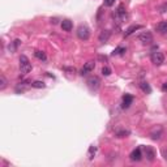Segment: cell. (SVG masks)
<instances>
[{
  "mask_svg": "<svg viewBox=\"0 0 167 167\" xmlns=\"http://www.w3.org/2000/svg\"><path fill=\"white\" fill-rule=\"evenodd\" d=\"M20 69H21L22 75H28L31 70V64H30V61H29L28 56H25V55H21V57H20Z\"/></svg>",
  "mask_w": 167,
  "mask_h": 167,
  "instance_id": "obj_1",
  "label": "cell"
},
{
  "mask_svg": "<svg viewBox=\"0 0 167 167\" xmlns=\"http://www.w3.org/2000/svg\"><path fill=\"white\" fill-rule=\"evenodd\" d=\"M77 37L81 39V41H88L89 38H90V30H89L88 26L85 25H80L77 29Z\"/></svg>",
  "mask_w": 167,
  "mask_h": 167,
  "instance_id": "obj_2",
  "label": "cell"
},
{
  "mask_svg": "<svg viewBox=\"0 0 167 167\" xmlns=\"http://www.w3.org/2000/svg\"><path fill=\"white\" fill-rule=\"evenodd\" d=\"M150 59H151V63H153L154 65H162V64L164 63V56H163V54H162V52H159V51L151 52Z\"/></svg>",
  "mask_w": 167,
  "mask_h": 167,
  "instance_id": "obj_3",
  "label": "cell"
},
{
  "mask_svg": "<svg viewBox=\"0 0 167 167\" xmlns=\"http://www.w3.org/2000/svg\"><path fill=\"white\" fill-rule=\"evenodd\" d=\"M94 68H95V63H94V61H88V63H85V64H84V67L81 68V70H80V75H81V76H86L88 73L93 72Z\"/></svg>",
  "mask_w": 167,
  "mask_h": 167,
  "instance_id": "obj_4",
  "label": "cell"
},
{
  "mask_svg": "<svg viewBox=\"0 0 167 167\" xmlns=\"http://www.w3.org/2000/svg\"><path fill=\"white\" fill-rule=\"evenodd\" d=\"M138 39H140V42H142L144 44H150L151 42H153V35H151L150 31H144V33H141L140 35H138Z\"/></svg>",
  "mask_w": 167,
  "mask_h": 167,
  "instance_id": "obj_5",
  "label": "cell"
},
{
  "mask_svg": "<svg viewBox=\"0 0 167 167\" xmlns=\"http://www.w3.org/2000/svg\"><path fill=\"white\" fill-rule=\"evenodd\" d=\"M86 84H88V86L91 89V90H97V89L99 88V84H101V81H99L98 77H95V76H94V77L89 78Z\"/></svg>",
  "mask_w": 167,
  "mask_h": 167,
  "instance_id": "obj_6",
  "label": "cell"
},
{
  "mask_svg": "<svg viewBox=\"0 0 167 167\" xmlns=\"http://www.w3.org/2000/svg\"><path fill=\"white\" fill-rule=\"evenodd\" d=\"M129 158H130V161H133V162H140L141 159H142V153H141V149L140 148L135 149V150L130 153Z\"/></svg>",
  "mask_w": 167,
  "mask_h": 167,
  "instance_id": "obj_7",
  "label": "cell"
},
{
  "mask_svg": "<svg viewBox=\"0 0 167 167\" xmlns=\"http://www.w3.org/2000/svg\"><path fill=\"white\" fill-rule=\"evenodd\" d=\"M145 155L149 162H153L155 158V150L151 146H145Z\"/></svg>",
  "mask_w": 167,
  "mask_h": 167,
  "instance_id": "obj_8",
  "label": "cell"
},
{
  "mask_svg": "<svg viewBox=\"0 0 167 167\" xmlns=\"http://www.w3.org/2000/svg\"><path fill=\"white\" fill-rule=\"evenodd\" d=\"M132 102H133V97L130 94H125L123 97V108H128L132 104Z\"/></svg>",
  "mask_w": 167,
  "mask_h": 167,
  "instance_id": "obj_9",
  "label": "cell"
},
{
  "mask_svg": "<svg viewBox=\"0 0 167 167\" xmlns=\"http://www.w3.org/2000/svg\"><path fill=\"white\" fill-rule=\"evenodd\" d=\"M155 30L158 31V33H161V34H166L167 33V22H166V21L159 22L158 25L155 26Z\"/></svg>",
  "mask_w": 167,
  "mask_h": 167,
  "instance_id": "obj_10",
  "label": "cell"
},
{
  "mask_svg": "<svg viewBox=\"0 0 167 167\" xmlns=\"http://www.w3.org/2000/svg\"><path fill=\"white\" fill-rule=\"evenodd\" d=\"M73 28V23L70 20H63L61 21V29L64 31H70Z\"/></svg>",
  "mask_w": 167,
  "mask_h": 167,
  "instance_id": "obj_11",
  "label": "cell"
},
{
  "mask_svg": "<svg viewBox=\"0 0 167 167\" xmlns=\"http://www.w3.org/2000/svg\"><path fill=\"white\" fill-rule=\"evenodd\" d=\"M141 28H142L141 25H132V26H129V28L127 29V31H125V37H129L132 33H135L136 30H140Z\"/></svg>",
  "mask_w": 167,
  "mask_h": 167,
  "instance_id": "obj_12",
  "label": "cell"
},
{
  "mask_svg": "<svg viewBox=\"0 0 167 167\" xmlns=\"http://www.w3.org/2000/svg\"><path fill=\"white\" fill-rule=\"evenodd\" d=\"M110 35H111V33H110L108 30H103L101 34H99V41H101V42H103V43H104V42H107V41H108Z\"/></svg>",
  "mask_w": 167,
  "mask_h": 167,
  "instance_id": "obj_13",
  "label": "cell"
},
{
  "mask_svg": "<svg viewBox=\"0 0 167 167\" xmlns=\"http://www.w3.org/2000/svg\"><path fill=\"white\" fill-rule=\"evenodd\" d=\"M140 88H141V90H142L144 93H146V94L151 93V88H150V85H149L148 82H145V81H142V82L140 84Z\"/></svg>",
  "mask_w": 167,
  "mask_h": 167,
  "instance_id": "obj_14",
  "label": "cell"
},
{
  "mask_svg": "<svg viewBox=\"0 0 167 167\" xmlns=\"http://www.w3.org/2000/svg\"><path fill=\"white\" fill-rule=\"evenodd\" d=\"M161 135H162V128H158V130L154 129L153 132L150 133V137L153 138V140H159V138H161Z\"/></svg>",
  "mask_w": 167,
  "mask_h": 167,
  "instance_id": "obj_15",
  "label": "cell"
},
{
  "mask_svg": "<svg viewBox=\"0 0 167 167\" xmlns=\"http://www.w3.org/2000/svg\"><path fill=\"white\" fill-rule=\"evenodd\" d=\"M34 56H35L37 59H39V60H43V61H46V60H47L46 54L42 52V51H35V52H34Z\"/></svg>",
  "mask_w": 167,
  "mask_h": 167,
  "instance_id": "obj_16",
  "label": "cell"
},
{
  "mask_svg": "<svg viewBox=\"0 0 167 167\" xmlns=\"http://www.w3.org/2000/svg\"><path fill=\"white\" fill-rule=\"evenodd\" d=\"M31 86H33V88H37V89H42L46 85H44L43 81H33V82H31Z\"/></svg>",
  "mask_w": 167,
  "mask_h": 167,
  "instance_id": "obj_17",
  "label": "cell"
},
{
  "mask_svg": "<svg viewBox=\"0 0 167 167\" xmlns=\"http://www.w3.org/2000/svg\"><path fill=\"white\" fill-rule=\"evenodd\" d=\"M95 153H97V148L95 146H90V148H89V159H90V161L94 158Z\"/></svg>",
  "mask_w": 167,
  "mask_h": 167,
  "instance_id": "obj_18",
  "label": "cell"
},
{
  "mask_svg": "<svg viewBox=\"0 0 167 167\" xmlns=\"http://www.w3.org/2000/svg\"><path fill=\"white\" fill-rule=\"evenodd\" d=\"M7 88V80H5L4 76H0V90H4Z\"/></svg>",
  "mask_w": 167,
  "mask_h": 167,
  "instance_id": "obj_19",
  "label": "cell"
},
{
  "mask_svg": "<svg viewBox=\"0 0 167 167\" xmlns=\"http://www.w3.org/2000/svg\"><path fill=\"white\" fill-rule=\"evenodd\" d=\"M123 52H125V48H124V47H117V48L114 50L112 55H121Z\"/></svg>",
  "mask_w": 167,
  "mask_h": 167,
  "instance_id": "obj_20",
  "label": "cell"
},
{
  "mask_svg": "<svg viewBox=\"0 0 167 167\" xmlns=\"http://www.w3.org/2000/svg\"><path fill=\"white\" fill-rule=\"evenodd\" d=\"M20 43H21L20 39H16V41H13V46H12V48H9V50H12V51H16V50H17V47L20 46Z\"/></svg>",
  "mask_w": 167,
  "mask_h": 167,
  "instance_id": "obj_21",
  "label": "cell"
},
{
  "mask_svg": "<svg viewBox=\"0 0 167 167\" xmlns=\"http://www.w3.org/2000/svg\"><path fill=\"white\" fill-rule=\"evenodd\" d=\"M102 75H103V76H110V75H111V69H110L108 67H103V68H102Z\"/></svg>",
  "mask_w": 167,
  "mask_h": 167,
  "instance_id": "obj_22",
  "label": "cell"
},
{
  "mask_svg": "<svg viewBox=\"0 0 167 167\" xmlns=\"http://www.w3.org/2000/svg\"><path fill=\"white\" fill-rule=\"evenodd\" d=\"M117 14L120 16H124L125 14V9H124V5H119V8H117Z\"/></svg>",
  "mask_w": 167,
  "mask_h": 167,
  "instance_id": "obj_23",
  "label": "cell"
},
{
  "mask_svg": "<svg viewBox=\"0 0 167 167\" xmlns=\"http://www.w3.org/2000/svg\"><path fill=\"white\" fill-rule=\"evenodd\" d=\"M114 3H115V0H104V5H106V7H111Z\"/></svg>",
  "mask_w": 167,
  "mask_h": 167,
  "instance_id": "obj_24",
  "label": "cell"
},
{
  "mask_svg": "<svg viewBox=\"0 0 167 167\" xmlns=\"http://www.w3.org/2000/svg\"><path fill=\"white\" fill-rule=\"evenodd\" d=\"M128 133H129L128 130H123V132H119V133H117V137H125Z\"/></svg>",
  "mask_w": 167,
  "mask_h": 167,
  "instance_id": "obj_25",
  "label": "cell"
},
{
  "mask_svg": "<svg viewBox=\"0 0 167 167\" xmlns=\"http://www.w3.org/2000/svg\"><path fill=\"white\" fill-rule=\"evenodd\" d=\"M64 70H67V72H69V73H75V72H76L75 68H68V67H65Z\"/></svg>",
  "mask_w": 167,
  "mask_h": 167,
  "instance_id": "obj_26",
  "label": "cell"
},
{
  "mask_svg": "<svg viewBox=\"0 0 167 167\" xmlns=\"http://www.w3.org/2000/svg\"><path fill=\"white\" fill-rule=\"evenodd\" d=\"M162 90H163V91H167V81L163 84V85H162Z\"/></svg>",
  "mask_w": 167,
  "mask_h": 167,
  "instance_id": "obj_27",
  "label": "cell"
},
{
  "mask_svg": "<svg viewBox=\"0 0 167 167\" xmlns=\"http://www.w3.org/2000/svg\"><path fill=\"white\" fill-rule=\"evenodd\" d=\"M163 157L167 159V150H166V149H164V150H163Z\"/></svg>",
  "mask_w": 167,
  "mask_h": 167,
  "instance_id": "obj_28",
  "label": "cell"
},
{
  "mask_svg": "<svg viewBox=\"0 0 167 167\" xmlns=\"http://www.w3.org/2000/svg\"><path fill=\"white\" fill-rule=\"evenodd\" d=\"M51 22H52V23H56V22H57V20H56V18H52Z\"/></svg>",
  "mask_w": 167,
  "mask_h": 167,
  "instance_id": "obj_29",
  "label": "cell"
}]
</instances>
